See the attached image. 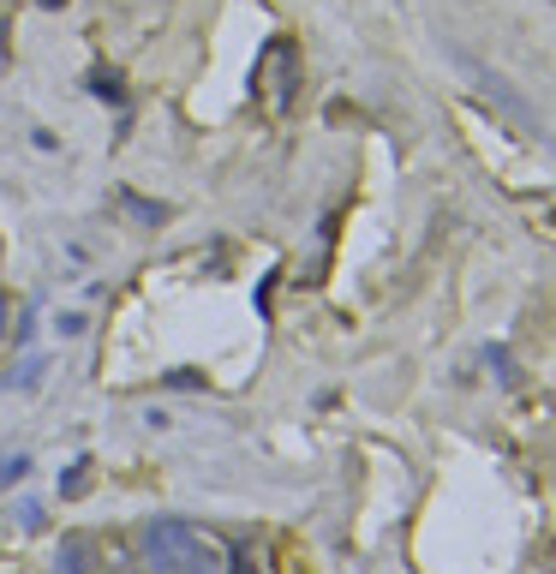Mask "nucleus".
<instances>
[{
	"label": "nucleus",
	"instance_id": "obj_1",
	"mask_svg": "<svg viewBox=\"0 0 556 574\" xmlns=\"http://www.w3.org/2000/svg\"><path fill=\"white\" fill-rule=\"evenodd\" d=\"M144 563L156 574H222V551L192 520H150L144 527Z\"/></svg>",
	"mask_w": 556,
	"mask_h": 574
},
{
	"label": "nucleus",
	"instance_id": "obj_2",
	"mask_svg": "<svg viewBox=\"0 0 556 574\" xmlns=\"http://www.w3.org/2000/svg\"><path fill=\"white\" fill-rule=\"evenodd\" d=\"M466 72H473V79H478V84H485L490 96L502 102V114H514V120H521L527 132H539V120H533V108H527V96H514L509 84H502V79H497V72H490V67H478V60H466Z\"/></svg>",
	"mask_w": 556,
	"mask_h": 574
},
{
	"label": "nucleus",
	"instance_id": "obj_3",
	"mask_svg": "<svg viewBox=\"0 0 556 574\" xmlns=\"http://www.w3.org/2000/svg\"><path fill=\"white\" fill-rule=\"evenodd\" d=\"M60 574H91V544H84V539L60 544Z\"/></svg>",
	"mask_w": 556,
	"mask_h": 574
},
{
	"label": "nucleus",
	"instance_id": "obj_4",
	"mask_svg": "<svg viewBox=\"0 0 556 574\" xmlns=\"http://www.w3.org/2000/svg\"><path fill=\"white\" fill-rule=\"evenodd\" d=\"M24 473H31V455H7V461H0V491L24 484Z\"/></svg>",
	"mask_w": 556,
	"mask_h": 574
},
{
	"label": "nucleus",
	"instance_id": "obj_5",
	"mask_svg": "<svg viewBox=\"0 0 556 574\" xmlns=\"http://www.w3.org/2000/svg\"><path fill=\"white\" fill-rule=\"evenodd\" d=\"M84 479H91V461H72L67 473H60V491H67V496H79V484H84Z\"/></svg>",
	"mask_w": 556,
	"mask_h": 574
},
{
	"label": "nucleus",
	"instance_id": "obj_6",
	"mask_svg": "<svg viewBox=\"0 0 556 574\" xmlns=\"http://www.w3.org/2000/svg\"><path fill=\"white\" fill-rule=\"evenodd\" d=\"M126 203H132V215H138V222H162V210H156V203H144V198H126Z\"/></svg>",
	"mask_w": 556,
	"mask_h": 574
},
{
	"label": "nucleus",
	"instance_id": "obj_7",
	"mask_svg": "<svg viewBox=\"0 0 556 574\" xmlns=\"http://www.w3.org/2000/svg\"><path fill=\"white\" fill-rule=\"evenodd\" d=\"M0 336H7V305H0Z\"/></svg>",
	"mask_w": 556,
	"mask_h": 574
}]
</instances>
